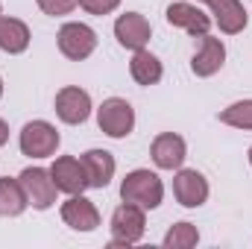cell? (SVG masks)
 <instances>
[{
    "instance_id": "11",
    "label": "cell",
    "mask_w": 252,
    "mask_h": 249,
    "mask_svg": "<svg viewBox=\"0 0 252 249\" xmlns=\"http://www.w3.org/2000/svg\"><path fill=\"white\" fill-rule=\"evenodd\" d=\"M115 38L118 44L126 47V50H144L153 38V27L150 21L141 15V12H124L118 21H115Z\"/></svg>"
},
{
    "instance_id": "10",
    "label": "cell",
    "mask_w": 252,
    "mask_h": 249,
    "mask_svg": "<svg viewBox=\"0 0 252 249\" xmlns=\"http://www.w3.org/2000/svg\"><path fill=\"white\" fill-rule=\"evenodd\" d=\"M59 214H62V220H64L67 229L82 232V235H88V232H94V229L100 226V211H97V205H94L88 196H82V193L67 196L62 202V208H59Z\"/></svg>"
},
{
    "instance_id": "14",
    "label": "cell",
    "mask_w": 252,
    "mask_h": 249,
    "mask_svg": "<svg viewBox=\"0 0 252 249\" xmlns=\"http://www.w3.org/2000/svg\"><path fill=\"white\" fill-rule=\"evenodd\" d=\"M223 64H226V44H223L220 38H214L211 32L202 35L196 53L190 56V73L199 76V79H208V76H214Z\"/></svg>"
},
{
    "instance_id": "12",
    "label": "cell",
    "mask_w": 252,
    "mask_h": 249,
    "mask_svg": "<svg viewBox=\"0 0 252 249\" xmlns=\"http://www.w3.org/2000/svg\"><path fill=\"white\" fill-rule=\"evenodd\" d=\"M211 187H208V179L199 173V170H185L179 167L176 176H173V196L182 208H199L205 205Z\"/></svg>"
},
{
    "instance_id": "22",
    "label": "cell",
    "mask_w": 252,
    "mask_h": 249,
    "mask_svg": "<svg viewBox=\"0 0 252 249\" xmlns=\"http://www.w3.org/2000/svg\"><path fill=\"white\" fill-rule=\"evenodd\" d=\"M35 3H38V9H41L44 15H50V18L70 15V12L79 6V0H35Z\"/></svg>"
},
{
    "instance_id": "9",
    "label": "cell",
    "mask_w": 252,
    "mask_h": 249,
    "mask_svg": "<svg viewBox=\"0 0 252 249\" xmlns=\"http://www.w3.org/2000/svg\"><path fill=\"white\" fill-rule=\"evenodd\" d=\"M150 158L158 170H179L188 158V144L176 132H161L150 144Z\"/></svg>"
},
{
    "instance_id": "24",
    "label": "cell",
    "mask_w": 252,
    "mask_h": 249,
    "mask_svg": "<svg viewBox=\"0 0 252 249\" xmlns=\"http://www.w3.org/2000/svg\"><path fill=\"white\" fill-rule=\"evenodd\" d=\"M6 141H9V124L0 118V147H6Z\"/></svg>"
},
{
    "instance_id": "13",
    "label": "cell",
    "mask_w": 252,
    "mask_h": 249,
    "mask_svg": "<svg viewBox=\"0 0 252 249\" xmlns=\"http://www.w3.org/2000/svg\"><path fill=\"white\" fill-rule=\"evenodd\" d=\"M50 176L59 187V193H85L88 187V176H85V167H82V158L76 156H59L53 164H50Z\"/></svg>"
},
{
    "instance_id": "6",
    "label": "cell",
    "mask_w": 252,
    "mask_h": 249,
    "mask_svg": "<svg viewBox=\"0 0 252 249\" xmlns=\"http://www.w3.org/2000/svg\"><path fill=\"white\" fill-rule=\"evenodd\" d=\"M18 182L24 187V193H27V202L35 211H47V208L56 205L59 187H56V182H53V176H50L47 167H27V170H21Z\"/></svg>"
},
{
    "instance_id": "16",
    "label": "cell",
    "mask_w": 252,
    "mask_h": 249,
    "mask_svg": "<svg viewBox=\"0 0 252 249\" xmlns=\"http://www.w3.org/2000/svg\"><path fill=\"white\" fill-rule=\"evenodd\" d=\"M211 21L220 27L223 35H238L250 24V12L241 0H214L211 3Z\"/></svg>"
},
{
    "instance_id": "17",
    "label": "cell",
    "mask_w": 252,
    "mask_h": 249,
    "mask_svg": "<svg viewBox=\"0 0 252 249\" xmlns=\"http://www.w3.org/2000/svg\"><path fill=\"white\" fill-rule=\"evenodd\" d=\"M30 41H32V32H30V27L21 18L0 15V50L3 53L21 56V53H27Z\"/></svg>"
},
{
    "instance_id": "15",
    "label": "cell",
    "mask_w": 252,
    "mask_h": 249,
    "mask_svg": "<svg viewBox=\"0 0 252 249\" xmlns=\"http://www.w3.org/2000/svg\"><path fill=\"white\" fill-rule=\"evenodd\" d=\"M79 158H82V167H85V176H88V187L103 190V187L112 185L118 161H115V156L109 150H97L94 147V150H85Z\"/></svg>"
},
{
    "instance_id": "1",
    "label": "cell",
    "mask_w": 252,
    "mask_h": 249,
    "mask_svg": "<svg viewBox=\"0 0 252 249\" xmlns=\"http://www.w3.org/2000/svg\"><path fill=\"white\" fill-rule=\"evenodd\" d=\"M121 199L132 202V205H141L144 211H156L164 199V182L158 179V173H153L147 167L129 170L121 182Z\"/></svg>"
},
{
    "instance_id": "26",
    "label": "cell",
    "mask_w": 252,
    "mask_h": 249,
    "mask_svg": "<svg viewBox=\"0 0 252 249\" xmlns=\"http://www.w3.org/2000/svg\"><path fill=\"white\" fill-rule=\"evenodd\" d=\"M199 3H205V6H211V3H214V0H199Z\"/></svg>"
},
{
    "instance_id": "2",
    "label": "cell",
    "mask_w": 252,
    "mask_h": 249,
    "mask_svg": "<svg viewBox=\"0 0 252 249\" xmlns=\"http://www.w3.org/2000/svg\"><path fill=\"white\" fill-rule=\"evenodd\" d=\"M59 144H62V135L50 121H30L18 135V147L30 158H50L56 156Z\"/></svg>"
},
{
    "instance_id": "21",
    "label": "cell",
    "mask_w": 252,
    "mask_h": 249,
    "mask_svg": "<svg viewBox=\"0 0 252 249\" xmlns=\"http://www.w3.org/2000/svg\"><path fill=\"white\" fill-rule=\"evenodd\" d=\"M217 118H220V124L232 126V129L252 132V100H238V103L226 106Z\"/></svg>"
},
{
    "instance_id": "5",
    "label": "cell",
    "mask_w": 252,
    "mask_h": 249,
    "mask_svg": "<svg viewBox=\"0 0 252 249\" xmlns=\"http://www.w3.org/2000/svg\"><path fill=\"white\" fill-rule=\"evenodd\" d=\"M56 44H59V53L70 62H85L94 50H97V32L82 24V21H67L59 27V35H56Z\"/></svg>"
},
{
    "instance_id": "27",
    "label": "cell",
    "mask_w": 252,
    "mask_h": 249,
    "mask_svg": "<svg viewBox=\"0 0 252 249\" xmlns=\"http://www.w3.org/2000/svg\"><path fill=\"white\" fill-rule=\"evenodd\" d=\"M0 97H3V76H0Z\"/></svg>"
},
{
    "instance_id": "20",
    "label": "cell",
    "mask_w": 252,
    "mask_h": 249,
    "mask_svg": "<svg viewBox=\"0 0 252 249\" xmlns=\"http://www.w3.org/2000/svg\"><path fill=\"white\" fill-rule=\"evenodd\" d=\"M167 249H193L199 244V229L188 223V220H182V223H173L170 229H167V235H164V241H161Z\"/></svg>"
},
{
    "instance_id": "25",
    "label": "cell",
    "mask_w": 252,
    "mask_h": 249,
    "mask_svg": "<svg viewBox=\"0 0 252 249\" xmlns=\"http://www.w3.org/2000/svg\"><path fill=\"white\" fill-rule=\"evenodd\" d=\"M247 158H250V167H252V147H250V153H247Z\"/></svg>"
},
{
    "instance_id": "8",
    "label": "cell",
    "mask_w": 252,
    "mask_h": 249,
    "mask_svg": "<svg viewBox=\"0 0 252 249\" xmlns=\"http://www.w3.org/2000/svg\"><path fill=\"white\" fill-rule=\"evenodd\" d=\"M164 18H167L170 27L185 30V32L193 35V38L208 35V30H211V24H214L208 12H202L196 3H188V0H176V3H170L167 12H164Z\"/></svg>"
},
{
    "instance_id": "7",
    "label": "cell",
    "mask_w": 252,
    "mask_h": 249,
    "mask_svg": "<svg viewBox=\"0 0 252 249\" xmlns=\"http://www.w3.org/2000/svg\"><path fill=\"white\" fill-rule=\"evenodd\" d=\"M53 109H56V118L67 126H79L91 118V94L79 85H64L56 91V100H53Z\"/></svg>"
},
{
    "instance_id": "28",
    "label": "cell",
    "mask_w": 252,
    "mask_h": 249,
    "mask_svg": "<svg viewBox=\"0 0 252 249\" xmlns=\"http://www.w3.org/2000/svg\"><path fill=\"white\" fill-rule=\"evenodd\" d=\"M0 15H3V3H0Z\"/></svg>"
},
{
    "instance_id": "3",
    "label": "cell",
    "mask_w": 252,
    "mask_h": 249,
    "mask_svg": "<svg viewBox=\"0 0 252 249\" xmlns=\"http://www.w3.org/2000/svg\"><path fill=\"white\" fill-rule=\"evenodd\" d=\"M112 247H135L147 232V211L141 205L121 202L112 214Z\"/></svg>"
},
{
    "instance_id": "23",
    "label": "cell",
    "mask_w": 252,
    "mask_h": 249,
    "mask_svg": "<svg viewBox=\"0 0 252 249\" xmlns=\"http://www.w3.org/2000/svg\"><path fill=\"white\" fill-rule=\"evenodd\" d=\"M118 6H121V0H79V9H85L88 15H97V18L112 15Z\"/></svg>"
},
{
    "instance_id": "4",
    "label": "cell",
    "mask_w": 252,
    "mask_h": 249,
    "mask_svg": "<svg viewBox=\"0 0 252 249\" xmlns=\"http://www.w3.org/2000/svg\"><path fill=\"white\" fill-rule=\"evenodd\" d=\"M97 126H100L103 135H109L115 141L129 138L132 129H135V109H132V103L124 100V97L103 100L100 109H97Z\"/></svg>"
},
{
    "instance_id": "19",
    "label": "cell",
    "mask_w": 252,
    "mask_h": 249,
    "mask_svg": "<svg viewBox=\"0 0 252 249\" xmlns=\"http://www.w3.org/2000/svg\"><path fill=\"white\" fill-rule=\"evenodd\" d=\"M30 208L27 193L18 179H0V217H21Z\"/></svg>"
},
{
    "instance_id": "18",
    "label": "cell",
    "mask_w": 252,
    "mask_h": 249,
    "mask_svg": "<svg viewBox=\"0 0 252 249\" xmlns=\"http://www.w3.org/2000/svg\"><path fill=\"white\" fill-rule=\"evenodd\" d=\"M129 73H132V79H135L138 85L150 88V85H158V82H161V76H164V64H161L158 56H153V53L144 47V50H135V53H132Z\"/></svg>"
}]
</instances>
